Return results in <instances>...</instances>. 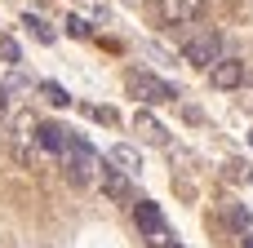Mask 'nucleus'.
I'll list each match as a JSON object with an SVG mask.
<instances>
[{
	"label": "nucleus",
	"mask_w": 253,
	"mask_h": 248,
	"mask_svg": "<svg viewBox=\"0 0 253 248\" xmlns=\"http://www.w3.org/2000/svg\"><path fill=\"white\" fill-rule=\"evenodd\" d=\"M125 89H129L142 106H165V102H178V98H182L178 84H165V80L151 75V71H129V75H125Z\"/></svg>",
	"instance_id": "f257e3e1"
},
{
	"label": "nucleus",
	"mask_w": 253,
	"mask_h": 248,
	"mask_svg": "<svg viewBox=\"0 0 253 248\" xmlns=\"http://www.w3.org/2000/svg\"><path fill=\"white\" fill-rule=\"evenodd\" d=\"M182 58H187L196 71H209V67L222 58V35H218V31H209V27L191 31V35L182 40Z\"/></svg>",
	"instance_id": "f03ea898"
},
{
	"label": "nucleus",
	"mask_w": 253,
	"mask_h": 248,
	"mask_svg": "<svg viewBox=\"0 0 253 248\" xmlns=\"http://www.w3.org/2000/svg\"><path fill=\"white\" fill-rule=\"evenodd\" d=\"M129 209H133V222H138V231L147 235L151 248H169L173 244V235H169V226H165V217H160V209H156L151 200H133Z\"/></svg>",
	"instance_id": "7ed1b4c3"
},
{
	"label": "nucleus",
	"mask_w": 253,
	"mask_h": 248,
	"mask_svg": "<svg viewBox=\"0 0 253 248\" xmlns=\"http://www.w3.org/2000/svg\"><path fill=\"white\" fill-rule=\"evenodd\" d=\"M58 155H62V164H67V177H71V182H93V173H98V155H93L80 138H67V146H62Z\"/></svg>",
	"instance_id": "20e7f679"
},
{
	"label": "nucleus",
	"mask_w": 253,
	"mask_h": 248,
	"mask_svg": "<svg viewBox=\"0 0 253 248\" xmlns=\"http://www.w3.org/2000/svg\"><path fill=\"white\" fill-rule=\"evenodd\" d=\"M93 177H98V186H102L116 204H125V209L138 200V195H133V186H129V177H125V169H116L111 160H98V173H93Z\"/></svg>",
	"instance_id": "39448f33"
},
{
	"label": "nucleus",
	"mask_w": 253,
	"mask_h": 248,
	"mask_svg": "<svg viewBox=\"0 0 253 248\" xmlns=\"http://www.w3.org/2000/svg\"><path fill=\"white\" fill-rule=\"evenodd\" d=\"M205 4L209 0H160V18L169 27H191V22L205 18Z\"/></svg>",
	"instance_id": "423d86ee"
},
{
	"label": "nucleus",
	"mask_w": 253,
	"mask_h": 248,
	"mask_svg": "<svg viewBox=\"0 0 253 248\" xmlns=\"http://www.w3.org/2000/svg\"><path fill=\"white\" fill-rule=\"evenodd\" d=\"M245 75H249V71H245V62H240V58H227V53L209 67V84H213V89H240V84H245Z\"/></svg>",
	"instance_id": "0eeeda50"
},
{
	"label": "nucleus",
	"mask_w": 253,
	"mask_h": 248,
	"mask_svg": "<svg viewBox=\"0 0 253 248\" xmlns=\"http://www.w3.org/2000/svg\"><path fill=\"white\" fill-rule=\"evenodd\" d=\"M133 133H138L142 142H151V146H169V129H165L147 106H138V111H133Z\"/></svg>",
	"instance_id": "6e6552de"
},
{
	"label": "nucleus",
	"mask_w": 253,
	"mask_h": 248,
	"mask_svg": "<svg viewBox=\"0 0 253 248\" xmlns=\"http://www.w3.org/2000/svg\"><path fill=\"white\" fill-rule=\"evenodd\" d=\"M36 142H40L44 151H62V146H67V129H62V124H36Z\"/></svg>",
	"instance_id": "1a4fd4ad"
},
{
	"label": "nucleus",
	"mask_w": 253,
	"mask_h": 248,
	"mask_svg": "<svg viewBox=\"0 0 253 248\" xmlns=\"http://www.w3.org/2000/svg\"><path fill=\"white\" fill-rule=\"evenodd\" d=\"M111 164L125 169V173H138V169H142V155H138V146L120 142V146H111Z\"/></svg>",
	"instance_id": "9d476101"
},
{
	"label": "nucleus",
	"mask_w": 253,
	"mask_h": 248,
	"mask_svg": "<svg viewBox=\"0 0 253 248\" xmlns=\"http://www.w3.org/2000/svg\"><path fill=\"white\" fill-rule=\"evenodd\" d=\"M22 27H27V31H31V35H36L40 44H53V27H49L44 18H36V13H27V18H22Z\"/></svg>",
	"instance_id": "9b49d317"
},
{
	"label": "nucleus",
	"mask_w": 253,
	"mask_h": 248,
	"mask_svg": "<svg viewBox=\"0 0 253 248\" xmlns=\"http://www.w3.org/2000/svg\"><path fill=\"white\" fill-rule=\"evenodd\" d=\"M40 93H44L53 106H67V102H71V98H67V89H62V84H53V80H44V84H40Z\"/></svg>",
	"instance_id": "f8f14e48"
},
{
	"label": "nucleus",
	"mask_w": 253,
	"mask_h": 248,
	"mask_svg": "<svg viewBox=\"0 0 253 248\" xmlns=\"http://www.w3.org/2000/svg\"><path fill=\"white\" fill-rule=\"evenodd\" d=\"M0 58H4V67H18V62H22V49H18L9 35H0Z\"/></svg>",
	"instance_id": "ddd939ff"
},
{
	"label": "nucleus",
	"mask_w": 253,
	"mask_h": 248,
	"mask_svg": "<svg viewBox=\"0 0 253 248\" xmlns=\"http://www.w3.org/2000/svg\"><path fill=\"white\" fill-rule=\"evenodd\" d=\"M227 217H231V222H236V231H249V226H253L249 209H236V204H231V209H227Z\"/></svg>",
	"instance_id": "4468645a"
},
{
	"label": "nucleus",
	"mask_w": 253,
	"mask_h": 248,
	"mask_svg": "<svg viewBox=\"0 0 253 248\" xmlns=\"http://www.w3.org/2000/svg\"><path fill=\"white\" fill-rule=\"evenodd\" d=\"M89 120H102V124H116V111H111V106H89Z\"/></svg>",
	"instance_id": "2eb2a0df"
},
{
	"label": "nucleus",
	"mask_w": 253,
	"mask_h": 248,
	"mask_svg": "<svg viewBox=\"0 0 253 248\" xmlns=\"http://www.w3.org/2000/svg\"><path fill=\"white\" fill-rule=\"evenodd\" d=\"M67 31H71V35H89V31H93V27H89V22H84V18H67Z\"/></svg>",
	"instance_id": "dca6fc26"
},
{
	"label": "nucleus",
	"mask_w": 253,
	"mask_h": 248,
	"mask_svg": "<svg viewBox=\"0 0 253 248\" xmlns=\"http://www.w3.org/2000/svg\"><path fill=\"white\" fill-rule=\"evenodd\" d=\"M240 248H253V240H249V231H240Z\"/></svg>",
	"instance_id": "f3484780"
},
{
	"label": "nucleus",
	"mask_w": 253,
	"mask_h": 248,
	"mask_svg": "<svg viewBox=\"0 0 253 248\" xmlns=\"http://www.w3.org/2000/svg\"><path fill=\"white\" fill-rule=\"evenodd\" d=\"M120 4H147V0H120Z\"/></svg>",
	"instance_id": "a211bd4d"
},
{
	"label": "nucleus",
	"mask_w": 253,
	"mask_h": 248,
	"mask_svg": "<svg viewBox=\"0 0 253 248\" xmlns=\"http://www.w3.org/2000/svg\"><path fill=\"white\" fill-rule=\"evenodd\" d=\"M169 248H182V244H169Z\"/></svg>",
	"instance_id": "6ab92c4d"
},
{
	"label": "nucleus",
	"mask_w": 253,
	"mask_h": 248,
	"mask_svg": "<svg viewBox=\"0 0 253 248\" xmlns=\"http://www.w3.org/2000/svg\"><path fill=\"white\" fill-rule=\"evenodd\" d=\"M249 142H253V133H249Z\"/></svg>",
	"instance_id": "aec40b11"
}]
</instances>
